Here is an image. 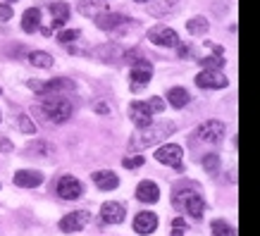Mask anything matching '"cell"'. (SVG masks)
I'll use <instances>...</instances> for the list:
<instances>
[{
  "instance_id": "cell-1",
  "label": "cell",
  "mask_w": 260,
  "mask_h": 236,
  "mask_svg": "<svg viewBox=\"0 0 260 236\" xmlns=\"http://www.w3.org/2000/svg\"><path fill=\"white\" fill-rule=\"evenodd\" d=\"M177 131V122H153L148 126H141L136 129L134 134L129 136V150L132 153H141V150L155 146V143H162L167 136H172Z\"/></svg>"
},
{
  "instance_id": "cell-2",
  "label": "cell",
  "mask_w": 260,
  "mask_h": 236,
  "mask_svg": "<svg viewBox=\"0 0 260 236\" xmlns=\"http://www.w3.org/2000/svg\"><path fill=\"white\" fill-rule=\"evenodd\" d=\"M172 205L174 210H186L189 217L193 220H201L205 210V200L201 193H196V186L186 181V184H179L177 189L172 191Z\"/></svg>"
},
{
  "instance_id": "cell-3",
  "label": "cell",
  "mask_w": 260,
  "mask_h": 236,
  "mask_svg": "<svg viewBox=\"0 0 260 236\" xmlns=\"http://www.w3.org/2000/svg\"><path fill=\"white\" fill-rule=\"evenodd\" d=\"M41 110L53 124H64L72 117V103L62 95H46V100L41 103Z\"/></svg>"
},
{
  "instance_id": "cell-4",
  "label": "cell",
  "mask_w": 260,
  "mask_h": 236,
  "mask_svg": "<svg viewBox=\"0 0 260 236\" xmlns=\"http://www.w3.org/2000/svg\"><path fill=\"white\" fill-rule=\"evenodd\" d=\"M29 88L39 95H60L62 91H74V81L67 77H57V79H50V81L31 79V81H29Z\"/></svg>"
},
{
  "instance_id": "cell-5",
  "label": "cell",
  "mask_w": 260,
  "mask_h": 236,
  "mask_svg": "<svg viewBox=\"0 0 260 236\" xmlns=\"http://www.w3.org/2000/svg\"><path fill=\"white\" fill-rule=\"evenodd\" d=\"M153 79V64L143 57H136L132 62V70H129V84H132V91H141L143 86H148V81Z\"/></svg>"
},
{
  "instance_id": "cell-6",
  "label": "cell",
  "mask_w": 260,
  "mask_h": 236,
  "mask_svg": "<svg viewBox=\"0 0 260 236\" xmlns=\"http://www.w3.org/2000/svg\"><path fill=\"white\" fill-rule=\"evenodd\" d=\"M193 136L203 143H220L227 136V124L220 122V119H208V122H203V124L198 126Z\"/></svg>"
},
{
  "instance_id": "cell-7",
  "label": "cell",
  "mask_w": 260,
  "mask_h": 236,
  "mask_svg": "<svg viewBox=\"0 0 260 236\" xmlns=\"http://www.w3.org/2000/svg\"><path fill=\"white\" fill-rule=\"evenodd\" d=\"M181 157H184V148L179 143H165V146L155 148V160L162 165L174 167V170H181Z\"/></svg>"
},
{
  "instance_id": "cell-8",
  "label": "cell",
  "mask_w": 260,
  "mask_h": 236,
  "mask_svg": "<svg viewBox=\"0 0 260 236\" xmlns=\"http://www.w3.org/2000/svg\"><path fill=\"white\" fill-rule=\"evenodd\" d=\"M55 191H57V196L62 198V200H77V198H81V193H84V186H81V181L77 179V177L64 174V177L57 179Z\"/></svg>"
},
{
  "instance_id": "cell-9",
  "label": "cell",
  "mask_w": 260,
  "mask_h": 236,
  "mask_svg": "<svg viewBox=\"0 0 260 236\" xmlns=\"http://www.w3.org/2000/svg\"><path fill=\"white\" fill-rule=\"evenodd\" d=\"M88 222H91V213H86V210H74V213L64 215L62 220H60V231H64V234H77V231L88 227Z\"/></svg>"
},
{
  "instance_id": "cell-10",
  "label": "cell",
  "mask_w": 260,
  "mask_h": 236,
  "mask_svg": "<svg viewBox=\"0 0 260 236\" xmlns=\"http://www.w3.org/2000/svg\"><path fill=\"white\" fill-rule=\"evenodd\" d=\"M93 57H98V60H103V62H126L129 60V50L122 46H115V43H108V46H98L91 53Z\"/></svg>"
},
{
  "instance_id": "cell-11",
  "label": "cell",
  "mask_w": 260,
  "mask_h": 236,
  "mask_svg": "<svg viewBox=\"0 0 260 236\" xmlns=\"http://www.w3.org/2000/svg\"><path fill=\"white\" fill-rule=\"evenodd\" d=\"M148 41L150 43H155V46H162V48L179 46V36H177V31L170 29V26H162V24L148 29Z\"/></svg>"
},
{
  "instance_id": "cell-12",
  "label": "cell",
  "mask_w": 260,
  "mask_h": 236,
  "mask_svg": "<svg viewBox=\"0 0 260 236\" xmlns=\"http://www.w3.org/2000/svg\"><path fill=\"white\" fill-rule=\"evenodd\" d=\"M124 24H132V19L126 15H119V12H110V10H101L95 15V26L103 29V31H112V29H119Z\"/></svg>"
},
{
  "instance_id": "cell-13",
  "label": "cell",
  "mask_w": 260,
  "mask_h": 236,
  "mask_svg": "<svg viewBox=\"0 0 260 236\" xmlns=\"http://www.w3.org/2000/svg\"><path fill=\"white\" fill-rule=\"evenodd\" d=\"M129 119H132V122L136 124V129L153 124V112H150L148 103H146V100H134V103H129Z\"/></svg>"
},
{
  "instance_id": "cell-14",
  "label": "cell",
  "mask_w": 260,
  "mask_h": 236,
  "mask_svg": "<svg viewBox=\"0 0 260 236\" xmlns=\"http://www.w3.org/2000/svg\"><path fill=\"white\" fill-rule=\"evenodd\" d=\"M124 217H126L124 203L108 200V203L101 205V220L105 222V224H119V222H124Z\"/></svg>"
},
{
  "instance_id": "cell-15",
  "label": "cell",
  "mask_w": 260,
  "mask_h": 236,
  "mask_svg": "<svg viewBox=\"0 0 260 236\" xmlns=\"http://www.w3.org/2000/svg\"><path fill=\"white\" fill-rule=\"evenodd\" d=\"M229 81L220 70H203L201 74H196V86L201 88H224Z\"/></svg>"
},
{
  "instance_id": "cell-16",
  "label": "cell",
  "mask_w": 260,
  "mask_h": 236,
  "mask_svg": "<svg viewBox=\"0 0 260 236\" xmlns=\"http://www.w3.org/2000/svg\"><path fill=\"white\" fill-rule=\"evenodd\" d=\"M136 200L139 203H146V205H153L160 200V186L155 181L150 179H143L139 186H136Z\"/></svg>"
},
{
  "instance_id": "cell-17",
  "label": "cell",
  "mask_w": 260,
  "mask_h": 236,
  "mask_svg": "<svg viewBox=\"0 0 260 236\" xmlns=\"http://www.w3.org/2000/svg\"><path fill=\"white\" fill-rule=\"evenodd\" d=\"M12 181L19 189H36V186L43 184V172H39V170H19V172H15Z\"/></svg>"
},
{
  "instance_id": "cell-18",
  "label": "cell",
  "mask_w": 260,
  "mask_h": 236,
  "mask_svg": "<svg viewBox=\"0 0 260 236\" xmlns=\"http://www.w3.org/2000/svg\"><path fill=\"white\" fill-rule=\"evenodd\" d=\"M158 229V215L155 213H148V210H143L134 217V231L141 236H148L153 234Z\"/></svg>"
},
{
  "instance_id": "cell-19",
  "label": "cell",
  "mask_w": 260,
  "mask_h": 236,
  "mask_svg": "<svg viewBox=\"0 0 260 236\" xmlns=\"http://www.w3.org/2000/svg\"><path fill=\"white\" fill-rule=\"evenodd\" d=\"M93 184L95 189L101 191H115L119 186V177L115 172H110V170H98V172H93Z\"/></svg>"
},
{
  "instance_id": "cell-20",
  "label": "cell",
  "mask_w": 260,
  "mask_h": 236,
  "mask_svg": "<svg viewBox=\"0 0 260 236\" xmlns=\"http://www.w3.org/2000/svg\"><path fill=\"white\" fill-rule=\"evenodd\" d=\"M50 17H53V26L50 29H60V26H64V24L70 22L72 8L67 3H62V0H57V3L50 5Z\"/></svg>"
},
{
  "instance_id": "cell-21",
  "label": "cell",
  "mask_w": 260,
  "mask_h": 236,
  "mask_svg": "<svg viewBox=\"0 0 260 236\" xmlns=\"http://www.w3.org/2000/svg\"><path fill=\"white\" fill-rule=\"evenodd\" d=\"M191 100V95L186 88H181V86H172L170 91H167V103L172 105L174 110H181V108H186Z\"/></svg>"
},
{
  "instance_id": "cell-22",
  "label": "cell",
  "mask_w": 260,
  "mask_h": 236,
  "mask_svg": "<svg viewBox=\"0 0 260 236\" xmlns=\"http://www.w3.org/2000/svg\"><path fill=\"white\" fill-rule=\"evenodd\" d=\"M22 29L26 33H34L36 29H41V10L39 8L24 10V15H22Z\"/></svg>"
},
{
  "instance_id": "cell-23",
  "label": "cell",
  "mask_w": 260,
  "mask_h": 236,
  "mask_svg": "<svg viewBox=\"0 0 260 236\" xmlns=\"http://www.w3.org/2000/svg\"><path fill=\"white\" fill-rule=\"evenodd\" d=\"M179 10V0H158L150 5V15L153 17H167V15H174Z\"/></svg>"
},
{
  "instance_id": "cell-24",
  "label": "cell",
  "mask_w": 260,
  "mask_h": 236,
  "mask_svg": "<svg viewBox=\"0 0 260 236\" xmlns=\"http://www.w3.org/2000/svg\"><path fill=\"white\" fill-rule=\"evenodd\" d=\"M29 62H31L34 67H39V70H50V67L55 64V60H53V55L46 53V50H34V53H29Z\"/></svg>"
},
{
  "instance_id": "cell-25",
  "label": "cell",
  "mask_w": 260,
  "mask_h": 236,
  "mask_svg": "<svg viewBox=\"0 0 260 236\" xmlns=\"http://www.w3.org/2000/svg\"><path fill=\"white\" fill-rule=\"evenodd\" d=\"M208 29H210V24H208L205 17H191L189 22H186V31H189L191 36H203Z\"/></svg>"
},
{
  "instance_id": "cell-26",
  "label": "cell",
  "mask_w": 260,
  "mask_h": 236,
  "mask_svg": "<svg viewBox=\"0 0 260 236\" xmlns=\"http://www.w3.org/2000/svg\"><path fill=\"white\" fill-rule=\"evenodd\" d=\"M203 170L210 177H215V174L220 172V155H215V153H210V155L203 157Z\"/></svg>"
},
{
  "instance_id": "cell-27",
  "label": "cell",
  "mask_w": 260,
  "mask_h": 236,
  "mask_svg": "<svg viewBox=\"0 0 260 236\" xmlns=\"http://www.w3.org/2000/svg\"><path fill=\"white\" fill-rule=\"evenodd\" d=\"M201 67L203 70H220V67H224V55H208L201 60Z\"/></svg>"
},
{
  "instance_id": "cell-28",
  "label": "cell",
  "mask_w": 260,
  "mask_h": 236,
  "mask_svg": "<svg viewBox=\"0 0 260 236\" xmlns=\"http://www.w3.org/2000/svg\"><path fill=\"white\" fill-rule=\"evenodd\" d=\"M17 124H19V131H22V134H36V124H34V119L29 117V115H19V117H17Z\"/></svg>"
},
{
  "instance_id": "cell-29",
  "label": "cell",
  "mask_w": 260,
  "mask_h": 236,
  "mask_svg": "<svg viewBox=\"0 0 260 236\" xmlns=\"http://www.w3.org/2000/svg\"><path fill=\"white\" fill-rule=\"evenodd\" d=\"M210 229H213V236H234V229L229 227L224 220H213Z\"/></svg>"
},
{
  "instance_id": "cell-30",
  "label": "cell",
  "mask_w": 260,
  "mask_h": 236,
  "mask_svg": "<svg viewBox=\"0 0 260 236\" xmlns=\"http://www.w3.org/2000/svg\"><path fill=\"white\" fill-rule=\"evenodd\" d=\"M79 29H62V31L57 33V41L60 43H70V41H77L79 39Z\"/></svg>"
},
{
  "instance_id": "cell-31",
  "label": "cell",
  "mask_w": 260,
  "mask_h": 236,
  "mask_svg": "<svg viewBox=\"0 0 260 236\" xmlns=\"http://www.w3.org/2000/svg\"><path fill=\"white\" fill-rule=\"evenodd\" d=\"M143 162H146V160H143L141 155H126L124 160H122V165H124L126 170H139Z\"/></svg>"
},
{
  "instance_id": "cell-32",
  "label": "cell",
  "mask_w": 260,
  "mask_h": 236,
  "mask_svg": "<svg viewBox=\"0 0 260 236\" xmlns=\"http://www.w3.org/2000/svg\"><path fill=\"white\" fill-rule=\"evenodd\" d=\"M148 103V108H150V112L153 115H160V112H165V100L162 98H158V95H153L150 100H146Z\"/></svg>"
},
{
  "instance_id": "cell-33",
  "label": "cell",
  "mask_w": 260,
  "mask_h": 236,
  "mask_svg": "<svg viewBox=\"0 0 260 236\" xmlns=\"http://www.w3.org/2000/svg\"><path fill=\"white\" fill-rule=\"evenodd\" d=\"M184 234H186V220L174 217L172 220V236H184Z\"/></svg>"
},
{
  "instance_id": "cell-34",
  "label": "cell",
  "mask_w": 260,
  "mask_h": 236,
  "mask_svg": "<svg viewBox=\"0 0 260 236\" xmlns=\"http://www.w3.org/2000/svg\"><path fill=\"white\" fill-rule=\"evenodd\" d=\"M79 12L84 17H91V15L95 17V15H98V10H95V5L91 3V0H81V3H79Z\"/></svg>"
},
{
  "instance_id": "cell-35",
  "label": "cell",
  "mask_w": 260,
  "mask_h": 236,
  "mask_svg": "<svg viewBox=\"0 0 260 236\" xmlns=\"http://www.w3.org/2000/svg\"><path fill=\"white\" fill-rule=\"evenodd\" d=\"M12 15H15V10L10 8L8 3H0V22H8V19H12Z\"/></svg>"
},
{
  "instance_id": "cell-36",
  "label": "cell",
  "mask_w": 260,
  "mask_h": 236,
  "mask_svg": "<svg viewBox=\"0 0 260 236\" xmlns=\"http://www.w3.org/2000/svg\"><path fill=\"white\" fill-rule=\"evenodd\" d=\"M12 148H15V143L5 136H0V153H12Z\"/></svg>"
},
{
  "instance_id": "cell-37",
  "label": "cell",
  "mask_w": 260,
  "mask_h": 236,
  "mask_svg": "<svg viewBox=\"0 0 260 236\" xmlns=\"http://www.w3.org/2000/svg\"><path fill=\"white\" fill-rule=\"evenodd\" d=\"M95 112H98V115H108V112H110V108H108V103H95V108H93Z\"/></svg>"
},
{
  "instance_id": "cell-38",
  "label": "cell",
  "mask_w": 260,
  "mask_h": 236,
  "mask_svg": "<svg viewBox=\"0 0 260 236\" xmlns=\"http://www.w3.org/2000/svg\"><path fill=\"white\" fill-rule=\"evenodd\" d=\"M134 3H148V0H134Z\"/></svg>"
},
{
  "instance_id": "cell-39",
  "label": "cell",
  "mask_w": 260,
  "mask_h": 236,
  "mask_svg": "<svg viewBox=\"0 0 260 236\" xmlns=\"http://www.w3.org/2000/svg\"><path fill=\"white\" fill-rule=\"evenodd\" d=\"M8 3H17V0H8Z\"/></svg>"
},
{
  "instance_id": "cell-40",
  "label": "cell",
  "mask_w": 260,
  "mask_h": 236,
  "mask_svg": "<svg viewBox=\"0 0 260 236\" xmlns=\"http://www.w3.org/2000/svg\"><path fill=\"white\" fill-rule=\"evenodd\" d=\"M0 93H3V88H0Z\"/></svg>"
},
{
  "instance_id": "cell-41",
  "label": "cell",
  "mask_w": 260,
  "mask_h": 236,
  "mask_svg": "<svg viewBox=\"0 0 260 236\" xmlns=\"http://www.w3.org/2000/svg\"><path fill=\"white\" fill-rule=\"evenodd\" d=\"M0 119H3V115H0Z\"/></svg>"
}]
</instances>
